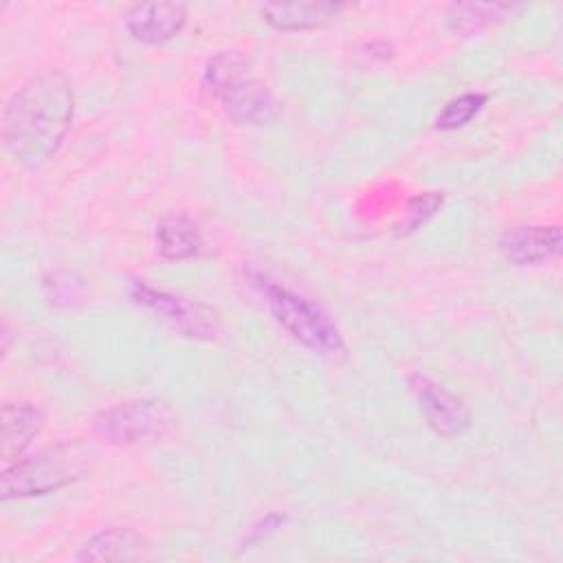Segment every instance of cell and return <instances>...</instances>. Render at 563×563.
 <instances>
[{"label":"cell","mask_w":563,"mask_h":563,"mask_svg":"<svg viewBox=\"0 0 563 563\" xmlns=\"http://www.w3.org/2000/svg\"><path fill=\"white\" fill-rule=\"evenodd\" d=\"M411 391L429 427L440 435H457L471 424V411L462 398L427 376H411Z\"/></svg>","instance_id":"cell-7"},{"label":"cell","mask_w":563,"mask_h":563,"mask_svg":"<svg viewBox=\"0 0 563 563\" xmlns=\"http://www.w3.org/2000/svg\"><path fill=\"white\" fill-rule=\"evenodd\" d=\"M486 95L484 92H464L455 99H451L442 112L435 119V128L438 130H457L462 125H466L486 103Z\"/></svg>","instance_id":"cell-15"},{"label":"cell","mask_w":563,"mask_h":563,"mask_svg":"<svg viewBox=\"0 0 563 563\" xmlns=\"http://www.w3.org/2000/svg\"><path fill=\"white\" fill-rule=\"evenodd\" d=\"M343 9L339 2H268L262 4L260 15L273 29L306 31L332 22Z\"/></svg>","instance_id":"cell-10"},{"label":"cell","mask_w":563,"mask_h":563,"mask_svg":"<svg viewBox=\"0 0 563 563\" xmlns=\"http://www.w3.org/2000/svg\"><path fill=\"white\" fill-rule=\"evenodd\" d=\"M53 279H55V282H46V284H53V286H55V290L48 292L51 301H62V299L75 297V292H77V284H75V282H59L57 275H53Z\"/></svg>","instance_id":"cell-17"},{"label":"cell","mask_w":563,"mask_h":563,"mask_svg":"<svg viewBox=\"0 0 563 563\" xmlns=\"http://www.w3.org/2000/svg\"><path fill=\"white\" fill-rule=\"evenodd\" d=\"M165 411V405L156 398L119 402L95 418V431L108 442H136L163 424Z\"/></svg>","instance_id":"cell-6"},{"label":"cell","mask_w":563,"mask_h":563,"mask_svg":"<svg viewBox=\"0 0 563 563\" xmlns=\"http://www.w3.org/2000/svg\"><path fill=\"white\" fill-rule=\"evenodd\" d=\"M130 297L187 339L209 341L216 339L220 332L218 312L198 301H189L178 295L156 290L139 279L130 284Z\"/></svg>","instance_id":"cell-4"},{"label":"cell","mask_w":563,"mask_h":563,"mask_svg":"<svg viewBox=\"0 0 563 563\" xmlns=\"http://www.w3.org/2000/svg\"><path fill=\"white\" fill-rule=\"evenodd\" d=\"M249 284L264 299L275 321L282 323V328H286L299 343L319 354L343 352L345 345L339 328L317 303L286 286H279L262 273H249Z\"/></svg>","instance_id":"cell-3"},{"label":"cell","mask_w":563,"mask_h":563,"mask_svg":"<svg viewBox=\"0 0 563 563\" xmlns=\"http://www.w3.org/2000/svg\"><path fill=\"white\" fill-rule=\"evenodd\" d=\"M147 554L145 541L134 530L106 528L81 545L77 561H139Z\"/></svg>","instance_id":"cell-12"},{"label":"cell","mask_w":563,"mask_h":563,"mask_svg":"<svg viewBox=\"0 0 563 563\" xmlns=\"http://www.w3.org/2000/svg\"><path fill=\"white\" fill-rule=\"evenodd\" d=\"M75 92L59 70L29 77L7 101L2 112V145L22 167L37 169L59 150L70 130Z\"/></svg>","instance_id":"cell-1"},{"label":"cell","mask_w":563,"mask_h":563,"mask_svg":"<svg viewBox=\"0 0 563 563\" xmlns=\"http://www.w3.org/2000/svg\"><path fill=\"white\" fill-rule=\"evenodd\" d=\"M187 22V9L180 2H143L125 13V29L132 40L161 46L174 40Z\"/></svg>","instance_id":"cell-8"},{"label":"cell","mask_w":563,"mask_h":563,"mask_svg":"<svg viewBox=\"0 0 563 563\" xmlns=\"http://www.w3.org/2000/svg\"><path fill=\"white\" fill-rule=\"evenodd\" d=\"M499 249L517 266L548 262L561 251V227H517L504 233Z\"/></svg>","instance_id":"cell-9"},{"label":"cell","mask_w":563,"mask_h":563,"mask_svg":"<svg viewBox=\"0 0 563 563\" xmlns=\"http://www.w3.org/2000/svg\"><path fill=\"white\" fill-rule=\"evenodd\" d=\"M156 249L167 260H187L202 249V231L187 216H167L156 224Z\"/></svg>","instance_id":"cell-13"},{"label":"cell","mask_w":563,"mask_h":563,"mask_svg":"<svg viewBox=\"0 0 563 563\" xmlns=\"http://www.w3.org/2000/svg\"><path fill=\"white\" fill-rule=\"evenodd\" d=\"M77 466L59 449L44 451L29 460H18L4 468L2 499L44 495L57 490L77 477Z\"/></svg>","instance_id":"cell-5"},{"label":"cell","mask_w":563,"mask_h":563,"mask_svg":"<svg viewBox=\"0 0 563 563\" xmlns=\"http://www.w3.org/2000/svg\"><path fill=\"white\" fill-rule=\"evenodd\" d=\"M202 84L238 125H266L279 117L277 101L268 88L251 75L246 62L233 51L209 59Z\"/></svg>","instance_id":"cell-2"},{"label":"cell","mask_w":563,"mask_h":563,"mask_svg":"<svg viewBox=\"0 0 563 563\" xmlns=\"http://www.w3.org/2000/svg\"><path fill=\"white\" fill-rule=\"evenodd\" d=\"M2 462L4 468L18 462L22 451L42 431L44 416L29 402H7L2 407Z\"/></svg>","instance_id":"cell-11"},{"label":"cell","mask_w":563,"mask_h":563,"mask_svg":"<svg viewBox=\"0 0 563 563\" xmlns=\"http://www.w3.org/2000/svg\"><path fill=\"white\" fill-rule=\"evenodd\" d=\"M508 11H512L510 4H479V2L453 4L449 11V29L460 35H471L493 24L495 20L504 18Z\"/></svg>","instance_id":"cell-14"},{"label":"cell","mask_w":563,"mask_h":563,"mask_svg":"<svg viewBox=\"0 0 563 563\" xmlns=\"http://www.w3.org/2000/svg\"><path fill=\"white\" fill-rule=\"evenodd\" d=\"M442 200H444V196L440 191H427V194L411 198L405 209V218L398 224V233L409 235V233L418 231L420 227H424L435 216V211L442 207Z\"/></svg>","instance_id":"cell-16"}]
</instances>
